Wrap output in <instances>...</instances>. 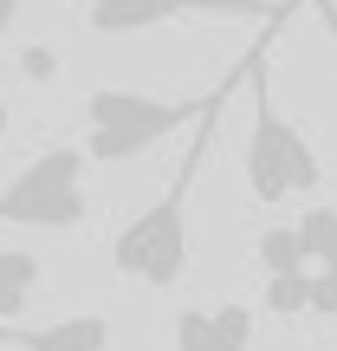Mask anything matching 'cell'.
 Returning a JSON list of instances; mask_svg holds the SVG:
<instances>
[{
  "label": "cell",
  "instance_id": "cell-4",
  "mask_svg": "<svg viewBox=\"0 0 337 351\" xmlns=\"http://www.w3.org/2000/svg\"><path fill=\"white\" fill-rule=\"evenodd\" d=\"M91 163L72 143H46L20 176L0 182V228H46V234H78L91 221Z\"/></svg>",
  "mask_w": 337,
  "mask_h": 351
},
{
  "label": "cell",
  "instance_id": "cell-12",
  "mask_svg": "<svg viewBox=\"0 0 337 351\" xmlns=\"http://www.w3.org/2000/svg\"><path fill=\"white\" fill-rule=\"evenodd\" d=\"M20 7H26V0H0V39L13 33V20H20Z\"/></svg>",
  "mask_w": 337,
  "mask_h": 351
},
{
  "label": "cell",
  "instance_id": "cell-5",
  "mask_svg": "<svg viewBox=\"0 0 337 351\" xmlns=\"http://www.w3.org/2000/svg\"><path fill=\"white\" fill-rule=\"evenodd\" d=\"M169 20H253V26H273L286 20V7L273 0H91L85 26L98 39H124V33H150V26Z\"/></svg>",
  "mask_w": 337,
  "mask_h": 351
},
{
  "label": "cell",
  "instance_id": "cell-6",
  "mask_svg": "<svg viewBox=\"0 0 337 351\" xmlns=\"http://www.w3.org/2000/svg\"><path fill=\"white\" fill-rule=\"evenodd\" d=\"M0 351H111V319L59 313V319H39V326H7L0 319Z\"/></svg>",
  "mask_w": 337,
  "mask_h": 351
},
{
  "label": "cell",
  "instance_id": "cell-7",
  "mask_svg": "<svg viewBox=\"0 0 337 351\" xmlns=\"http://www.w3.org/2000/svg\"><path fill=\"white\" fill-rule=\"evenodd\" d=\"M39 280H46V267H39L33 247H0V319L7 326L39 300Z\"/></svg>",
  "mask_w": 337,
  "mask_h": 351
},
{
  "label": "cell",
  "instance_id": "cell-8",
  "mask_svg": "<svg viewBox=\"0 0 337 351\" xmlns=\"http://www.w3.org/2000/svg\"><path fill=\"white\" fill-rule=\"evenodd\" d=\"M292 247H299L305 274H312V267H331V247H337V208H331V202L299 208V221H292Z\"/></svg>",
  "mask_w": 337,
  "mask_h": 351
},
{
  "label": "cell",
  "instance_id": "cell-2",
  "mask_svg": "<svg viewBox=\"0 0 337 351\" xmlns=\"http://www.w3.org/2000/svg\"><path fill=\"white\" fill-rule=\"evenodd\" d=\"M240 65H247V59H240ZM240 65L221 78V85L195 91V98H156V91H130V85H98V91H85V143H78V156H85V163H104V169L137 163V156L156 150L163 137L188 130L208 104L234 98Z\"/></svg>",
  "mask_w": 337,
  "mask_h": 351
},
{
  "label": "cell",
  "instance_id": "cell-3",
  "mask_svg": "<svg viewBox=\"0 0 337 351\" xmlns=\"http://www.w3.org/2000/svg\"><path fill=\"white\" fill-rule=\"evenodd\" d=\"M266 52H273V26L266 39L247 52V98H253V124H247V150H240V169H247V195L260 208H279L292 195H318L325 182V163H318L312 137L292 124L286 111L273 104V85H266Z\"/></svg>",
  "mask_w": 337,
  "mask_h": 351
},
{
  "label": "cell",
  "instance_id": "cell-9",
  "mask_svg": "<svg viewBox=\"0 0 337 351\" xmlns=\"http://www.w3.org/2000/svg\"><path fill=\"white\" fill-rule=\"evenodd\" d=\"M253 267H260L266 280L273 274H305L299 247H292V228H260V234H253Z\"/></svg>",
  "mask_w": 337,
  "mask_h": 351
},
{
  "label": "cell",
  "instance_id": "cell-1",
  "mask_svg": "<svg viewBox=\"0 0 337 351\" xmlns=\"http://www.w3.org/2000/svg\"><path fill=\"white\" fill-rule=\"evenodd\" d=\"M227 104H234V98L208 104V111L188 124V150H182V169H175V182H169L143 215H137V221L117 228V241H111V267H117L124 280H137V287H150V293H169L175 280L188 274V189H195L201 163L214 156V137H221Z\"/></svg>",
  "mask_w": 337,
  "mask_h": 351
},
{
  "label": "cell",
  "instance_id": "cell-10",
  "mask_svg": "<svg viewBox=\"0 0 337 351\" xmlns=\"http://www.w3.org/2000/svg\"><path fill=\"white\" fill-rule=\"evenodd\" d=\"M266 313L273 319H305V274H273L266 280Z\"/></svg>",
  "mask_w": 337,
  "mask_h": 351
},
{
  "label": "cell",
  "instance_id": "cell-11",
  "mask_svg": "<svg viewBox=\"0 0 337 351\" xmlns=\"http://www.w3.org/2000/svg\"><path fill=\"white\" fill-rule=\"evenodd\" d=\"M20 72L33 78V85H46V78L59 72V46H52V39H33V46L20 52Z\"/></svg>",
  "mask_w": 337,
  "mask_h": 351
}]
</instances>
